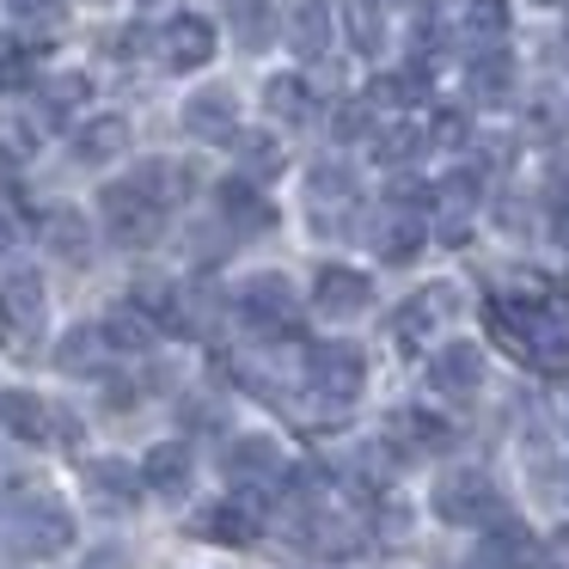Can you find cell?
Instances as JSON below:
<instances>
[{
  "mask_svg": "<svg viewBox=\"0 0 569 569\" xmlns=\"http://www.w3.org/2000/svg\"><path fill=\"white\" fill-rule=\"evenodd\" d=\"M429 508L441 527H459V532H490L508 520V496L490 471L478 466H459V471H441L429 490Z\"/></svg>",
  "mask_w": 569,
  "mask_h": 569,
  "instance_id": "cell-1",
  "label": "cell"
},
{
  "mask_svg": "<svg viewBox=\"0 0 569 569\" xmlns=\"http://www.w3.org/2000/svg\"><path fill=\"white\" fill-rule=\"evenodd\" d=\"M0 520H7V551L31 557V563L62 557L68 545H74V515H68V502H56V496H26V502L7 508Z\"/></svg>",
  "mask_w": 569,
  "mask_h": 569,
  "instance_id": "cell-2",
  "label": "cell"
},
{
  "mask_svg": "<svg viewBox=\"0 0 569 569\" xmlns=\"http://www.w3.org/2000/svg\"><path fill=\"white\" fill-rule=\"evenodd\" d=\"M43 319H50L43 276H31V270H7V276H0V349L31 356V349L43 343Z\"/></svg>",
  "mask_w": 569,
  "mask_h": 569,
  "instance_id": "cell-3",
  "label": "cell"
},
{
  "mask_svg": "<svg viewBox=\"0 0 569 569\" xmlns=\"http://www.w3.org/2000/svg\"><path fill=\"white\" fill-rule=\"evenodd\" d=\"M0 429L26 447H80V422L68 410H56L50 398L26 392V386L0 392Z\"/></svg>",
  "mask_w": 569,
  "mask_h": 569,
  "instance_id": "cell-4",
  "label": "cell"
},
{
  "mask_svg": "<svg viewBox=\"0 0 569 569\" xmlns=\"http://www.w3.org/2000/svg\"><path fill=\"white\" fill-rule=\"evenodd\" d=\"M221 471H227L233 490H258V496L288 490V478H295V466H288V453L276 447V435H233V441L221 447Z\"/></svg>",
  "mask_w": 569,
  "mask_h": 569,
  "instance_id": "cell-5",
  "label": "cell"
},
{
  "mask_svg": "<svg viewBox=\"0 0 569 569\" xmlns=\"http://www.w3.org/2000/svg\"><path fill=\"white\" fill-rule=\"evenodd\" d=\"M99 214H104V233L117 239V246H153V239L166 233V202H153L141 184H129V178H117V184H104L99 197Z\"/></svg>",
  "mask_w": 569,
  "mask_h": 569,
  "instance_id": "cell-6",
  "label": "cell"
},
{
  "mask_svg": "<svg viewBox=\"0 0 569 569\" xmlns=\"http://www.w3.org/2000/svg\"><path fill=\"white\" fill-rule=\"evenodd\" d=\"M233 307L258 337H295L300 331V295H295V282L276 276V270L251 276V282L233 295Z\"/></svg>",
  "mask_w": 569,
  "mask_h": 569,
  "instance_id": "cell-7",
  "label": "cell"
},
{
  "mask_svg": "<svg viewBox=\"0 0 569 569\" xmlns=\"http://www.w3.org/2000/svg\"><path fill=\"white\" fill-rule=\"evenodd\" d=\"M307 386L319 398H331V405L361 398V386H368V356H361V343H343V337L312 343L307 349Z\"/></svg>",
  "mask_w": 569,
  "mask_h": 569,
  "instance_id": "cell-8",
  "label": "cell"
},
{
  "mask_svg": "<svg viewBox=\"0 0 569 569\" xmlns=\"http://www.w3.org/2000/svg\"><path fill=\"white\" fill-rule=\"evenodd\" d=\"M80 490H87V502L104 508V515H136L141 496H148V478H141V466H129V459H87V466H80Z\"/></svg>",
  "mask_w": 569,
  "mask_h": 569,
  "instance_id": "cell-9",
  "label": "cell"
},
{
  "mask_svg": "<svg viewBox=\"0 0 569 569\" xmlns=\"http://www.w3.org/2000/svg\"><path fill=\"white\" fill-rule=\"evenodd\" d=\"M190 532L209 545H251L263 532V496L258 490H233L227 502H209L197 520H190Z\"/></svg>",
  "mask_w": 569,
  "mask_h": 569,
  "instance_id": "cell-10",
  "label": "cell"
},
{
  "mask_svg": "<svg viewBox=\"0 0 569 569\" xmlns=\"http://www.w3.org/2000/svg\"><path fill=\"white\" fill-rule=\"evenodd\" d=\"M160 62L172 74H197V68L214 62V26L202 13H172L160 26Z\"/></svg>",
  "mask_w": 569,
  "mask_h": 569,
  "instance_id": "cell-11",
  "label": "cell"
},
{
  "mask_svg": "<svg viewBox=\"0 0 569 569\" xmlns=\"http://www.w3.org/2000/svg\"><path fill=\"white\" fill-rule=\"evenodd\" d=\"M312 307H319V319H361L373 307V282L349 263H325L312 276Z\"/></svg>",
  "mask_w": 569,
  "mask_h": 569,
  "instance_id": "cell-12",
  "label": "cell"
},
{
  "mask_svg": "<svg viewBox=\"0 0 569 569\" xmlns=\"http://www.w3.org/2000/svg\"><path fill=\"white\" fill-rule=\"evenodd\" d=\"M429 386L441 398H471L483 386V349L471 343V337H453V343H441L429 356Z\"/></svg>",
  "mask_w": 569,
  "mask_h": 569,
  "instance_id": "cell-13",
  "label": "cell"
},
{
  "mask_svg": "<svg viewBox=\"0 0 569 569\" xmlns=\"http://www.w3.org/2000/svg\"><path fill=\"white\" fill-rule=\"evenodd\" d=\"M466 569H539V545H532V532L508 515L502 527L478 532V551H471Z\"/></svg>",
  "mask_w": 569,
  "mask_h": 569,
  "instance_id": "cell-14",
  "label": "cell"
},
{
  "mask_svg": "<svg viewBox=\"0 0 569 569\" xmlns=\"http://www.w3.org/2000/svg\"><path fill=\"white\" fill-rule=\"evenodd\" d=\"M184 129L197 141H233L239 136V99L227 87H202L184 99Z\"/></svg>",
  "mask_w": 569,
  "mask_h": 569,
  "instance_id": "cell-15",
  "label": "cell"
},
{
  "mask_svg": "<svg viewBox=\"0 0 569 569\" xmlns=\"http://www.w3.org/2000/svg\"><path fill=\"white\" fill-rule=\"evenodd\" d=\"M392 441H405L410 453H453L459 429L441 417V410L405 405V410H392Z\"/></svg>",
  "mask_w": 569,
  "mask_h": 569,
  "instance_id": "cell-16",
  "label": "cell"
},
{
  "mask_svg": "<svg viewBox=\"0 0 569 569\" xmlns=\"http://www.w3.org/2000/svg\"><path fill=\"white\" fill-rule=\"evenodd\" d=\"M214 202H221V221L227 227H239V233H263V227L276 221V209H270V197L258 190V178H227L221 190H214Z\"/></svg>",
  "mask_w": 569,
  "mask_h": 569,
  "instance_id": "cell-17",
  "label": "cell"
},
{
  "mask_svg": "<svg viewBox=\"0 0 569 569\" xmlns=\"http://www.w3.org/2000/svg\"><path fill=\"white\" fill-rule=\"evenodd\" d=\"M331 31H337V19H331L325 0H295V7H288V50H295L300 62H319V56L331 50Z\"/></svg>",
  "mask_w": 569,
  "mask_h": 569,
  "instance_id": "cell-18",
  "label": "cell"
},
{
  "mask_svg": "<svg viewBox=\"0 0 569 569\" xmlns=\"http://www.w3.org/2000/svg\"><path fill=\"white\" fill-rule=\"evenodd\" d=\"M422 239H429V227H422V214H410V209H386L380 221H373L368 246L380 251L386 263H410V258L422 251Z\"/></svg>",
  "mask_w": 569,
  "mask_h": 569,
  "instance_id": "cell-19",
  "label": "cell"
},
{
  "mask_svg": "<svg viewBox=\"0 0 569 569\" xmlns=\"http://www.w3.org/2000/svg\"><path fill=\"white\" fill-rule=\"evenodd\" d=\"M123 148H129V117H117V111L87 117V123L74 129V160L80 166H111Z\"/></svg>",
  "mask_w": 569,
  "mask_h": 569,
  "instance_id": "cell-20",
  "label": "cell"
},
{
  "mask_svg": "<svg viewBox=\"0 0 569 569\" xmlns=\"http://www.w3.org/2000/svg\"><path fill=\"white\" fill-rule=\"evenodd\" d=\"M99 331H104V343H111V356H148L153 343H160V325L148 319V312L129 300V307H111L99 319Z\"/></svg>",
  "mask_w": 569,
  "mask_h": 569,
  "instance_id": "cell-21",
  "label": "cell"
},
{
  "mask_svg": "<svg viewBox=\"0 0 569 569\" xmlns=\"http://www.w3.org/2000/svg\"><path fill=\"white\" fill-rule=\"evenodd\" d=\"M141 478H148V490H153V496L178 502V496L190 490V447H184V441H160V447H148V459H141Z\"/></svg>",
  "mask_w": 569,
  "mask_h": 569,
  "instance_id": "cell-22",
  "label": "cell"
},
{
  "mask_svg": "<svg viewBox=\"0 0 569 569\" xmlns=\"http://www.w3.org/2000/svg\"><path fill=\"white\" fill-rule=\"evenodd\" d=\"M38 233H43V246H50V258L92 263V227H87V214H80V209H50Z\"/></svg>",
  "mask_w": 569,
  "mask_h": 569,
  "instance_id": "cell-23",
  "label": "cell"
},
{
  "mask_svg": "<svg viewBox=\"0 0 569 569\" xmlns=\"http://www.w3.org/2000/svg\"><path fill=\"white\" fill-rule=\"evenodd\" d=\"M56 361H62V373H92V380H99V373L111 368V343H104L99 325H80V331H68V343L56 349Z\"/></svg>",
  "mask_w": 569,
  "mask_h": 569,
  "instance_id": "cell-24",
  "label": "cell"
},
{
  "mask_svg": "<svg viewBox=\"0 0 569 569\" xmlns=\"http://www.w3.org/2000/svg\"><path fill=\"white\" fill-rule=\"evenodd\" d=\"M221 13H227V26L239 31V43H246V50H263V43H270L276 0H221Z\"/></svg>",
  "mask_w": 569,
  "mask_h": 569,
  "instance_id": "cell-25",
  "label": "cell"
},
{
  "mask_svg": "<svg viewBox=\"0 0 569 569\" xmlns=\"http://www.w3.org/2000/svg\"><path fill=\"white\" fill-rule=\"evenodd\" d=\"M129 184H141L153 202H166V209H172V202H184V190H190V172H184L178 160H141L136 172H129Z\"/></svg>",
  "mask_w": 569,
  "mask_h": 569,
  "instance_id": "cell-26",
  "label": "cell"
},
{
  "mask_svg": "<svg viewBox=\"0 0 569 569\" xmlns=\"http://www.w3.org/2000/svg\"><path fill=\"white\" fill-rule=\"evenodd\" d=\"M466 80H471V92H478L483 104H502L508 92H515V62H508L502 50H490V56H471Z\"/></svg>",
  "mask_w": 569,
  "mask_h": 569,
  "instance_id": "cell-27",
  "label": "cell"
},
{
  "mask_svg": "<svg viewBox=\"0 0 569 569\" xmlns=\"http://www.w3.org/2000/svg\"><path fill=\"white\" fill-rule=\"evenodd\" d=\"M233 153H239V172H246V178H258V184H263V178H276V172H282V141H276V136H263V129H251V136L239 129V136H233Z\"/></svg>",
  "mask_w": 569,
  "mask_h": 569,
  "instance_id": "cell-28",
  "label": "cell"
},
{
  "mask_svg": "<svg viewBox=\"0 0 569 569\" xmlns=\"http://www.w3.org/2000/svg\"><path fill=\"white\" fill-rule=\"evenodd\" d=\"M263 104H270L276 123H307L312 117V87L300 74H276L270 87H263Z\"/></svg>",
  "mask_w": 569,
  "mask_h": 569,
  "instance_id": "cell-29",
  "label": "cell"
},
{
  "mask_svg": "<svg viewBox=\"0 0 569 569\" xmlns=\"http://www.w3.org/2000/svg\"><path fill=\"white\" fill-rule=\"evenodd\" d=\"M300 539H307L319 557H349V551H356V532H349V527H337V515H307Z\"/></svg>",
  "mask_w": 569,
  "mask_h": 569,
  "instance_id": "cell-30",
  "label": "cell"
},
{
  "mask_svg": "<svg viewBox=\"0 0 569 569\" xmlns=\"http://www.w3.org/2000/svg\"><path fill=\"white\" fill-rule=\"evenodd\" d=\"M410 153H422V129H410V123L373 129V160H380V166H405Z\"/></svg>",
  "mask_w": 569,
  "mask_h": 569,
  "instance_id": "cell-31",
  "label": "cell"
},
{
  "mask_svg": "<svg viewBox=\"0 0 569 569\" xmlns=\"http://www.w3.org/2000/svg\"><path fill=\"white\" fill-rule=\"evenodd\" d=\"M466 31L483 43L508 38V0H466Z\"/></svg>",
  "mask_w": 569,
  "mask_h": 569,
  "instance_id": "cell-32",
  "label": "cell"
},
{
  "mask_svg": "<svg viewBox=\"0 0 569 569\" xmlns=\"http://www.w3.org/2000/svg\"><path fill=\"white\" fill-rule=\"evenodd\" d=\"M0 13L26 31H56L62 26V0H0Z\"/></svg>",
  "mask_w": 569,
  "mask_h": 569,
  "instance_id": "cell-33",
  "label": "cell"
},
{
  "mask_svg": "<svg viewBox=\"0 0 569 569\" xmlns=\"http://www.w3.org/2000/svg\"><path fill=\"white\" fill-rule=\"evenodd\" d=\"M349 38H356V50L361 56H373L386 43V31H380V13H373L368 0H356V7H349Z\"/></svg>",
  "mask_w": 569,
  "mask_h": 569,
  "instance_id": "cell-34",
  "label": "cell"
},
{
  "mask_svg": "<svg viewBox=\"0 0 569 569\" xmlns=\"http://www.w3.org/2000/svg\"><path fill=\"white\" fill-rule=\"evenodd\" d=\"M80 99H87V80L80 74H56L50 87H43V104H50V111H74Z\"/></svg>",
  "mask_w": 569,
  "mask_h": 569,
  "instance_id": "cell-35",
  "label": "cell"
},
{
  "mask_svg": "<svg viewBox=\"0 0 569 569\" xmlns=\"http://www.w3.org/2000/svg\"><path fill=\"white\" fill-rule=\"evenodd\" d=\"M26 496H31V478L13 466V459H0V515H7V508H19Z\"/></svg>",
  "mask_w": 569,
  "mask_h": 569,
  "instance_id": "cell-36",
  "label": "cell"
},
{
  "mask_svg": "<svg viewBox=\"0 0 569 569\" xmlns=\"http://www.w3.org/2000/svg\"><path fill=\"white\" fill-rule=\"evenodd\" d=\"M26 221V190L13 184V172H0V227Z\"/></svg>",
  "mask_w": 569,
  "mask_h": 569,
  "instance_id": "cell-37",
  "label": "cell"
},
{
  "mask_svg": "<svg viewBox=\"0 0 569 569\" xmlns=\"http://www.w3.org/2000/svg\"><path fill=\"white\" fill-rule=\"evenodd\" d=\"M31 80V62L26 56H13V50H0V92H13V87H26Z\"/></svg>",
  "mask_w": 569,
  "mask_h": 569,
  "instance_id": "cell-38",
  "label": "cell"
},
{
  "mask_svg": "<svg viewBox=\"0 0 569 569\" xmlns=\"http://www.w3.org/2000/svg\"><path fill=\"white\" fill-rule=\"evenodd\" d=\"M361 129H368V111H361V104H343V111H337V129H331V136H337V141H356Z\"/></svg>",
  "mask_w": 569,
  "mask_h": 569,
  "instance_id": "cell-39",
  "label": "cell"
},
{
  "mask_svg": "<svg viewBox=\"0 0 569 569\" xmlns=\"http://www.w3.org/2000/svg\"><path fill=\"white\" fill-rule=\"evenodd\" d=\"M87 569H129V557L117 551V545H99V551L87 557Z\"/></svg>",
  "mask_w": 569,
  "mask_h": 569,
  "instance_id": "cell-40",
  "label": "cell"
},
{
  "mask_svg": "<svg viewBox=\"0 0 569 569\" xmlns=\"http://www.w3.org/2000/svg\"><path fill=\"white\" fill-rule=\"evenodd\" d=\"M551 557H557V563H569V527H563V532H557V539H551Z\"/></svg>",
  "mask_w": 569,
  "mask_h": 569,
  "instance_id": "cell-41",
  "label": "cell"
},
{
  "mask_svg": "<svg viewBox=\"0 0 569 569\" xmlns=\"http://www.w3.org/2000/svg\"><path fill=\"white\" fill-rule=\"evenodd\" d=\"M539 7H563V0H539Z\"/></svg>",
  "mask_w": 569,
  "mask_h": 569,
  "instance_id": "cell-42",
  "label": "cell"
},
{
  "mask_svg": "<svg viewBox=\"0 0 569 569\" xmlns=\"http://www.w3.org/2000/svg\"><path fill=\"white\" fill-rule=\"evenodd\" d=\"M0 246H7V227H0Z\"/></svg>",
  "mask_w": 569,
  "mask_h": 569,
  "instance_id": "cell-43",
  "label": "cell"
}]
</instances>
